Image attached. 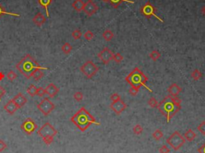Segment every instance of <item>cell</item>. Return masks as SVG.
<instances>
[{"label":"cell","instance_id":"35","mask_svg":"<svg viewBox=\"0 0 205 153\" xmlns=\"http://www.w3.org/2000/svg\"><path fill=\"white\" fill-rule=\"evenodd\" d=\"M143 131V127L139 124H136L135 127H133V132L136 135H140Z\"/></svg>","mask_w":205,"mask_h":153},{"label":"cell","instance_id":"16","mask_svg":"<svg viewBox=\"0 0 205 153\" xmlns=\"http://www.w3.org/2000/svg\"><path fill=\"white\" fill-rule=\"evenodd\" d=\"M46 94H47L48 96H50V98H53L55 97L60 91V88L56 87L54 84H48L47 87L45 88Z\"/></svg>","mask_w":205,"mask_h":153},{"label":"cell","instance_id":"42","mask_svg":"<svg viewBox=\"0 0 205 153\" xmlns=\"http://www.w3.org/2000/svg\"><path fill=\"white\" fill-rule=\"evenodd\" d=\"M159 151H160V153H169L170 149L167 148V145H163Z\"/></svg>","mask_w":205,"mask_h":153},{"label":"cell","instance_id":"14","mask_svg":"<svg viewBox=\"0 0 205 153\" xmlns=\"http://www.w3.org/2000/svg\"><path fill=\"white\" fill-rule=\"evenodd\" d=\"M3 108H4V110L6 111L8 114H10V115H13V114H14V113L16 112V111L18 110V109H19V108L17 106L16 103H14L12 99L8 101V102L5 104Z\"/></svg>","mask_w":205,"mask_h":153},{"label":"cell","instance_id":"25","mask_svg":"<svg viewBox=\"0 0 205 153\" xmlns=\"http://www.w3.org/2000/svg\"><path fill=\"white\" fill-rule=\"evenodd\" d=\"M191 77L195 81H198L199 79H200L202 78V73L199 69H195L193 72H191Z\"/></svg>","mask_w":205,"mask_h":153},{"label":"cell","instance_id":"43","mask_svg":"<svg viewBox=\"0 0 205 153\" xmlns=\"http://www.w3.org/2000/svg\"><path fill=\"white\" fill-rule=\"evenodd\" d=\"M6 148H7V144L3 140L0 139V152L4 151Z\"/></svg>","mask_w":205,"mask_h":153},{"label":"cell","instance_id":"45","mask_svg":"<svg viewBox=\"0 0 205 153\" xmlns=\"http://www.w3.org/2000/svg\"><path fill=\"white\" fill-rule=\"evenodd\" d=\"M198 152L199 153H205V143L203 144V145H202V146L199 148Z\"/></svg>","mask_w":205,"mask_h":153},{"label":"cell","instance_id":"38","mask_svg":"<svg viewBox=\"0 0 205 153\" xmlns=\"http://www.w3.org/2000/svg\"><path fill=\"white\" fill-rule=\"evenodd\" d=\"M139 91V87L131 86V87L129 89V94L132 96H136V95L138 94Z\"/></svg>","mask_w":205,"mask_h":153},{"label":"cell","instance_id":"11","mask_svg":"<svg viewBox=\"0 0 205 153\" xmlns=\"http://www.w3.org/2000/svg\"><path fill=\"white\" fill-rule=\"evenodd\" d=\"M114 53L108 47H103L100 52L98 54V57L102 61L103 64H108L113 60Z\"/></svg>","mask_w":205,"mask_h":153},{"label":"cell","instance_id":"23","mask_svg":"<svg viewBox=\"0 0 205 153\" xmlns=\"http://www.w3.org/2000/svg\"><path fill=\"white\" fill-rule=\"evenodd\" d=\"M109 2L114 8L119 7V5H121L123 2H129V3H132V4L135 3L133 1H131V0H109Z\"/></svg>","mask_w":205,"mask_h":153},{"label":"cell","instance_id":"36","mask_svg":"<svg viewBox=\"0 0 205 153\" xmlns=\"http://www.w3.org/2000/svg\"><path fill=\"white\" fill-rule=\"evenodd\" d=\"M73 97H74V99L76 101L80 102V101L83 100V99H84V94L82 93L81 91H76V92L74 94Z\"/></svg>","mask_w":205,"mask_h":153},{"label":"cell","instance_id":"46","mask_svg":"<svg viewBox=\"0 0 205 153\" xmlns=\"http://www.w3.org/2000/svg\"><path fill=\"white\" fill-rule=\"evenodd\" d=\"M5 78V75L3 74V72H0V81H2V79Z\"/></svg>","mask_w":205,"mask_h":153},{"label":"cell","instance_id":"20","mask_svg":"<svg viewBox=\"0 0 205 153\" xmlns=\"http://www.w3.org/2000/svg\"><path fill=\"white\" fill-rule=\"evenodd\" d=\"M51 2H52V0H38V4L46 10V13H47V17H50L49 11H48V7L51 4Z\"/></svg>","mask_w":205,"mask_h":153},{"label":"cell","instance_id":"33","mask_svg":"<svg viewBox=\"0 0 205 153\" xmlns=\"http://www.w3.org/2000/svg\"><path fill=\"white\" fill-rule=\"evenodd\" d=\"M72 37L74 38V39H79V38H81L82 36V32L80 30H79V29H75V30H74V31H72Z\"/></svg>","mask_w":205,"mask_h":153},{"label":"cell","instance_id":"28","mask_svg":"<svg viewBox=\"0 0 205 153\" xmlns=\"http://www.w3.org/2000/svg\"><path fill=\"white\" fill-rule=\"evenodd\" d=\"M149 57L151 58V60H152L153 61H155H155H157V60L161 57V54H160V51H158V50H154L150 53Z\"/></svg>","mask_w":205,"mask_h":153},{"label":"cell","instance_id":"15","mask_svg":"<svg viewBox=\"0 0 205 153\" xmlns=\"http://www.w3.org/2000/svg\"><path fill=\"white\" fill-rule=\"evenodd\" d=\"M12 100L16 103L17 106H18L19 108H22V107H23V106L26 104V102H27L26 98L23 95V93H21V92H19V93L17 94L16 96L12 99Z\"/></svg>","mask_w":205,"mask_h":153},{"label":"cell","instance_id":"48","mask_svg":"<svg viewBox=\"0 0 205 153\" xmlns=\"http://www.w3.org/2000/svg\"><path fill=\"white\" fill-rule=\"evenodd\" d=\"M103 2H109V0H101Z\"/></svg>","mask_w":205,"mask_h":153},{"label":"cell","instance_id":"19","mask_svg":"<svg viewBox=\"0 0 205 153\" xmlns=\"http://www.w3.org/2000/svg\"><path fill=\"white\" fill-rule=\"evenodd\" d=\"M84 3L83 0H75L73 3H72V7L74 8L76 11L80 12L82 11H84Z\"/></svg>","mask_w":205,"mask_h":153},{"label":"cell","instance_id":"24","mask_svg":"<svg viewBox=\"0 0 205 153\" xmlns=\"http://www.w3.org/2000/svg\"><path fill=\"white\" fill-rule=\"evenodd\" d=\"M43 75H44V73H43V72H42V69L38 68V69L35 70V72H33V74H32L31 77H32L35 81H38V80H40V79L43 78Z\"/></svg>","mask_w":205,"mask_h":153},{"label":"cell","instance_id":"8","mask_svg":"<svg viewBox=\"0 0 205 153\" xmlns=\"http://www.w3.org/2000/svg\"><path fill=\"white\" fill-rule=\"evenodd\" d=\"M140 12L141 14H143L144 17H146L147 19H150L151 17L154 16L159 21H160L161 23H164V20L156 14V9H155V7L150 2H147L145 4L141 7Z\"/></svg>","mask_w":205,"mask_h":153},{"label":"cell","instance_id":"39","mask_svg":"<svg viewBox=\"0 0 205 153\" xmlns=\"http://www.w3.org/2000/svg\"><path fill=\"white\" fill-rule=\"evenodd\" d=\"M197 129H198V131L200 132L201 134L205 136V121H203L199 125L198 127H197Z\"/></svg>","mask_w":205,"mask_h":153},{"label":"cell","instance_id":"6","mask_svg":"<svg viewBox=\"0 0 205 153\" xmlns=\"http://www.w3.org/2000/svg\"><path fill=\"white\" fill-rule=\"evenodd\" d=\"M166 142L175 151H178L186 143V139L178 131H176L167 138Z\"/></svg>","mask_w":205,"mask_h":153},{"label":"cell","instance_id":"21","mask_svg":"<svg viewBox=\"0 0 205 153\" xmlns=\"http://www.w3.org/2000/svg\"><path fill=\"white\" fill-rule=\"evenodd\" d=\"M184 139L186 141L191 142L193 141L194 139L196 137V134L191 129H188L185 133H184Z\"/></svg>","mask_w":205,"mask_h":153},{"label":"cell","instance_id":"7","mask_svg":"<svg viewBox=\"0 0 205 153\" xmlns=\"http://www.w3.org/2000/svg\"><path fill=\"white\" fill-rule=\"evenodd\" d=\"M99 68L98 66L91 60L85 62L80 67V71L87 79H91L94 75H96V73L99 72Z\"/></svg>","mask_w":205,"mask_h":153},{"label":"cell","instance_id":"44","mask_svg":"<svg viewBox=\"0 0 205 153\" xmlns=\"http://www.w3.org/2000/svg\"><path fill=\"white\" fill-rule=\"evenodd\" d=\"M5 94H6V91H5V89L2 87L0 86V100L2 99V96H4Z\"/></svg>","mask_w":205,"mask_h":153},{"label":"cell","instance_id":"13","mask_svg":"<svg viewBox=\"0 0 205 153\" xmlns=\"http://www.w3.org/2000/svg\"><path fill=\"white\" fill-rule=\"evenodd\" d=\"M110 108L116 115H120L127 108V104L122 100L121 99L120 100L112 102L111 103V105H110Z\"/></svg>","mask_w":205,"mask_h":153},{"label":"cell","instance_id":"32","mask_svg":"<svg viewBox=\"0 0 205 153\" xmlns=\"http://www.w3.org/2000/svg\"><path fill=\"white\" fill-rule=\"evenodd\" d=\"M113 60H114L115 62L117 63H121L123 60H124V56L120 54V53H115V54H114V55H113Z\"/></svg>","mask_w":205,"mask_h":153},{"label":"cell","instance_id":"10","mask_svg":"<svg viewBox=\"0 0 205 153\" xmlns=\"http://www.w3.org/2000/svg\"><path fill=\"white\" fill-rule=\"evenodd\" d=\"M37 128L38 126L35 122V120H32L31 118L26 119L21 124V129L27 135H31Z\"/></svg>","mask_w":205,"mask_h":153},{"label":"cell","instance_id":"22","mask_svg":"<svg viewBox=\"0 0 205 153\" xmlns=\"http://www.w3.org/2000/svg\"><path fill=\"white\" fill-rule=\"evenodd\" d=\"M102 38L104 39L105 41L107 42H109L114 38V33L112 32V31L109 30V29H107L105 30L103 32H102Z\"/></svg>","mask_w":205,"mask_h":153},{"label":"cell","instance_id":"17","mask_svg":"<svg viewBox=\"0 0 205 153\" xmlns=\"http://www.w3.org/2000/svg\"><path fill=\"white\" fill-rule=\"evenodd\" d=\"M182 91V88L177 84H172L167 89V92L169 93L170 96H178Z\"/></svg>","mask_w":205,"mask_h":153},{"label":"cell","instance_id":"4","mask_svg":"<svg viewBox=\"0 0 205 153\" xmlns=\"http://www.w3.org/2000/svg\"><path fill=\"white\" fill-rule=\"evenodd\" d=\"M125 80L131 86L136 87L139 88H140V87H144L149 92H152V91L146 85V83L148 80V76L145 75L139 67H135L131 73L125 78Z\"/></svg>","mask_w":205,"mask_h":153},{"label":"cell","instance_id":"27","mask_svg":"<svg viewBox=\"0 0 205 153\" xmlns=\"http://www.w3.org/2000/svg\"><path fill=\"white\" fill-rule=\"evenodd\" d=\"M62 51L64 53L65 55H68L71 53L72 50V46L69 43H65L62 46Z\"/></svg>","mask_w":205,"mask_h":153},{"label":"cell","instance_id":"18","mask_svg":"<svg viewBox=\"0 0 205 153\" xmlns=\"http://www.w3.org/2000/svg\"><path fill=\"white\" fill-rule=\"evenodd\" d=\"M32 21L35 25H37L38 26H42V25L46 23V18L45 16L43 15L42 13H37V14L35 15V17L32 19Z\"/></svg>","mask_w":205,"mask_h":153},{"label":"cell","instance_id":"12","mask_svg":"<svg viewBox=\"0 0 205 153\" xmlns=\"http://www.w3.org/2000/svg\"><path fill=\"white\" fill-rule=\"evenodd\" d=\"M99 7L93 0H88L87 2L84 3V11L87 16H92L94 14H96L98 11Z\"/></svg>","mask_w":205,"mask_h":153},{"label":"cell","instance_id":"30","mask_svg":"<svg viewBox=\"0 0 205 153\" xmlns=\"http://www.w3.org/2000/svg\"><path fill=\"white\" fill-rule=\"evenodd\" d=\"M152 136L155 140L159 141V140H160L163 136H164V133H163L162 131H161L160 129H157V130H155V132H153Z\"/></svg>","mask_w":205,"mask_h":153},{"label":"cell","instance_id":"41","mask_svg":"<svg viewBox=\"0 0 205 153\" xmlns=\"http://www.w3.org/2000/svg\"><path fill=\"white\" fill-rule=\"evenodd\" d=\"M111 99H112V102H115V101L120 100L121 97H120V96L118 93H114L111 96Z\"/></svg>","mask_w":205,"mask_h":153},{"label":"cell","instance_id":"29","mask_svg":"<svg viewBox=\"0 0 205 153\" xmlns=\"http://www.w3.org/2000/svg\"><path fill=\"white\" fill-rule=\"evenodd\" d=\"M36 91H37V87H36L34 84H31V85L28 87V88L26 89V92H27L30 96H32V97L36 96Z\"/></svg>","mask_w":205,"mask_h":153},{"label":"cell","instance_id":"47","mask_svg":"<svg viewBox=\"0 0 205 153\" xmlns=\"http://www.w3.org/2000/svg\"><path fill=\"white\" fill-rule=\"evenodd\" d=\"M202 13H203V14L205 16V6L203 7V9H202Z\"/></svg>","mask_w":205,"mask_h":153},{"label":"cell","instance_id":"5","mask_svg":"<svg viewBox=\"0 0 205 153\" xmlns=\"http://www.w3.org/2000/svg\"><path fill=\"white\" fill-rule=\"evenodd\" d=\"M37 133L43 139V141L47 145H50L53 142L54 137L56 136L58 132L50 123L47 122L38 129Z\"/></svg>","mask_w":205,"mask_h":153},{"label":"cell","instance_id":"2","mask_svg":"<svg viewBox=\"0 0 205 153\" xmlns=\"http://www.w3.org/2000/svg\"><path fill=\"white\" fill-rule=\"evenodd\" d=\"M71 121L79 128L81 132H85L91 124L100 125L99 122H97L93 115L89 112L84 107H82L72 118Z\"/></svg>","mask_w":205,"mask_h":153},{"label":"cell","instance_id":"31","mask_svg":"<svg viewBox=\"0 0 205 153\" xmlns=\"http://www.w3.org/2000/svg\"><path fill=\"white\" fill-rule=\"evenodd\" d=\"M148 104H149V106H150L151 108H157L159 103H158L157 99H156L155 97H151V98L149 99V100H148Z\"/></svg>","mask_w":205,"mask_h":153},{"label":"cell","instance_id":"1","mask_svg":"<svg viewBox=\"0 0 205 153\" xmlns=\"http://www.w3.org/2000/svg\"><path fill=\"white\" fill-rule=\"evenodd\" d=\"M157 109L166 117L167 123H170L172 118L181 109V99L178 96H172L169 95L159 103Z\"/></svg>","mask_w":205,"mask_h":153},{"label":"cell","instance_id":"3","mask_svg":"<svg viewBox=\"0 0 205 153\" xmlns=\"http://www.w3.org/2000/svg\"><path fill=\"white\" fill-rule=\"evenodd\" d=\"M38 68L42 70L47 69V67H41L38 63L30 54L25 55L16 64V69L27 79L31 78L35 70Z\"/></svg>","mask_w":205,"mask_h":153},{"label":"cell","instance_id":"26","mask_svg":"<svg viewBox=\"0 0 205 153\" xmlns=\"http://www.w3.org/2000/svg\"><path fill=\"white\" fill-rule=\"evenodd\" d=\"M11 15V16H16L20 17V14H16V13H11V12H7L6 10L4 9V7H2V5L0 4V18L3 15Z\"/></svg>","mask_w":205,"mask_h":153},{"label":"cell","instance_id":"9","mask_svg":"<svg viewBox=\"0 0 205 153\" xmlns=\"http://www.w3.org/2000/svg\"><path fill=\"white\" fill-rule=\"evenodd\" d=\"M37 108L41 112L43 113L45 116H47L54 109H55V104L51 102L48 98H44L42 99L40 103L37 105Z\"/></svg>","mask_w":205,"mask_h":153},{"label":"cell","instance_id":"34","mask_svg":"<svg viewBox=\"0 0 205 153\" xmlns=\"http://www.w3.org/2000/svg\"><path fill=\"white\" fill-rule=\"evenodd\" d=\"M7 79H8V80H10V81H14V80H15V79H17V74L14 72V71H10V72L7 73Z\"/></svg>","mask_w":205,"mask_h":153},{"label":"cell","instance_id":"40","mask_svg":"<svg viewBox=\"0 0 205 153\" xmlns=\"http://www.w3.org/2000/svg\"><path fill=\"white\" fill-rule=\"evenodd\" d=\"M46 94L45 89L43 88V87H38L37 88V91H36V96H39V97H43L44 95Z\"/></svg>","mask_w":205,"mask_h":153},{"label":"cell","instance_id":"37","mask_svg":"<svg viewBox=\"0 0 205 153\" xmlns=\"http://www.w3.org/2000/svg\"><path fill=\"white\" fill-rule=\"evenodd\" d=\"M84 38L87 41H91L92 38H94V34L92 31H87L84 35Z\"/></svg>","mask_w":205,"mask_h":153}]
</instances>
